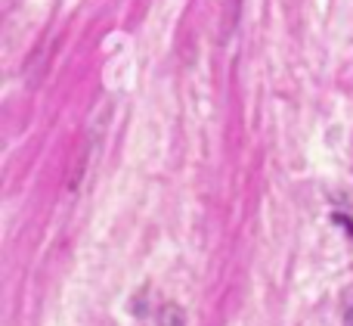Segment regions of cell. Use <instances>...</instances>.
Masks as SVG:
<instances>
[{
    "instance_id": "1",
    "label": "cell",
    "mask_w": 353,
    "mask_h": 326,
    "mask_svg": "<svg viewBox=\"0 0 353 326\" xmlns=\"http://www.w3.org/2000/svg\"><path fill=\"white\" fill-rule=\"evenodd\" d=\"M159 326H186V314H183L180 305H165L159 314Z\"/></svg>"
},
{
    "instance_id": "2",
    "label": "cell",
    "mask_w": 353,
    "mask_h": 326,
    "mask_svg": "<svg viewBox=\"0 0 353 326\" xmlns=\"http://www.w3.org/2000/svg\"><path fill=\"white\" fill-rule=\"evenodd\" d=\"M344 326H353V305L347 308V317H344Z\"/></svg>"
}]
</instances>
